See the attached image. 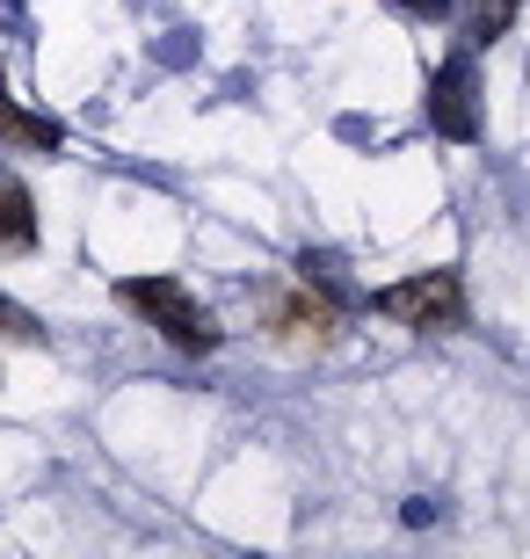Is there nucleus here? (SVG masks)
<instances>
[{
    "label": "nucleus",
    "instance_id": "f257e3e1",
    "mask_svg": "<svg viewBox=\"0 0 530 559\" xmlns=\"http://www.w3.org/2000/svg\"><path fill=\"white\" fill-rule=\"evenodd\" d=\"M117 298H123L131 312H145V320H153V328H161L175 349H189V356H211V349L225 342V328L211 320L204 306H197V298H189L182 284H175V276H123Z\"/></svg>",
    "mask_w": 530,
    "mask_h": 559
},
{
    "label": "nucleus",
    "instance_id": "f03ea898",
    "mask_svg": "<svg viewBox=\"0 0 530 559\" xmlns=\"http://www.w3.org/2000/svg\"><path fill=\"white\" fill-rule=\"evenodd\" d=\"M370 312H386V320H400L414 334H450V328H466V284H458V270H422V276L370 290Z\"/></svg>",
    "mask_w": 530,
    "mask_h": 559
},
{
    "label": "nucleus",
    "instance_id": "7ed1b4c3",
    "mask_svg": "<svg viewBox=\"0 0 530 559\" xmlns=\"http://www.w3.org/2000/svg\"><path fill=\"white\" fill-rule=\"evenodd\" d=\"M428 131H444V139H480V87H472V59L466 51H450L436 66V81H428Z\"/></svg>",
    "mask_w": 530,
    "mask_h": 559
},
{
    "label": "nucleus",
    "instance_id": "20e7f679",
    "mask_svg": "<svg viewBox=\"0 0 530 559\" xmlns=\"http://www.w3.org/2000/svg\"><path fill=\"white\" fill-rule=\"evenodd\" d=\"M269 334L291 349H327L342 334V298H313V284L284 290V298H269Z\"/></svg>",
    "mask_w": 530,
    "mask_h": 559
},
{
    "label": "nucleus",
    "instance_id": "39448f33",
    "mask_svg": "<svg viewBox=\"0 0 530 559\" xmlns=\"http://www.w3.org/2000/svg\"><path fill=\"white\" fill-rule=\"evenodd\" d=\"M15 248H37V197L22 189V175L0 167V254Z\"/></svg>",
    "mask_w": 530,
    "mask_h": 559
},
{
    "label": "nucleus",
    "instance_id": "423d86ee",
    "mask_svg": "<svg viewBox=\"0 0 530 559\" xmlns=\"http://www.w3.org/2000/svg\"><path fill=\"white\" fill-rule=\"evenodd\" d=\"M0 139L30 145V153H59V124H44V117H30V109H15L8 95H0Z\"/></svg>",
    "mask_w": 530,
    "mask_h": 559
},
{
    "label": "nucleus",
    "instance_id": "0eeeda50",
    "mask_svg": "<svg viewBox=\"0 0 530 559\" xmlns=\"http://www.w3.org/2000/svg\"><path fill=\"white\" fill-rule=\"evenodd\" d=\"M516 8H523V0H480V8H472V22H466V37H472V44H494V37H509Z\"/></svg>",
    "mask_w": 530,
    "mask_h": 559
},
{
    "label": "nucleus",
    "instance_id": "6e6552de",
    "mask_svg": "<svg viewBox=\"0 0 530 559\" xmlns=\"http://www.w3.org/2000/svg\"><path fill=\"white\" fill-rule=\"evenodd\" d=\"M0 334H15V342H44V328H37V312H22L15 298H0Z\"/></svg>",
    "mask_w": 530,
    "mask_h": 559
},
{
    "label": "nucleus",
    "instance_id": "1a4fd4ad",
    "mask_svg": "<svg viewBox=\"0 0 530 559\" xmlns=\"http://www.w3.org/2000/svg\"><path fill=\"white\" fill-rule=\"evenodd\" d=\"M400 15H422V22H444L450 15V0H392Z\"/></svg>",
    "mask_w": 530,
    "mask_h": 559
}]
</instances>
